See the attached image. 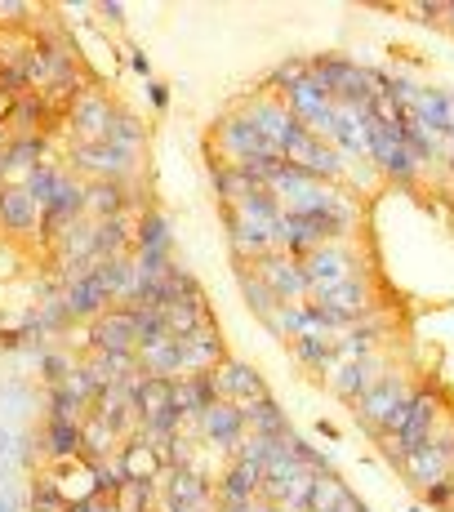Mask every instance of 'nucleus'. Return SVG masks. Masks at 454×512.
I'll return each instance as SVG.
<instances>
[{"label": "nucleus", "instance_id": "1", "mask_svg": "<svg viewBox=\"0 0 454 512\" xmlns=\"http://www.w3.org/2000/svg\"><path fill=\"white\" fill-rule=\"evenodd\" d=\"M410 383L401 379V374H383L379 383H370V388L361 392L352 406H357V419L361 428L379 432V437H388V432L401 428V419H406V406H410Z\"/></svg>", "mask_w": 454, "mask_h": 512}, {"label": "nucleus", "instance_id": "2", "mask_svg": "<svg viewBox=\"0 0 454 512\" xmlns=\"http://www.w3.org/2000/svg\"><path fill=\"white\" fill-rule=\"evenodd\" d=\"M437 415H441V392L437 388H414L401 428L388 432V437H379L383 455H388L392 464H401V459H406L414 446H423V441H428V432L437 428Z\"/></svg>", "mask_w": 454, "mask_h": 512}, {"label": "nucleus", "instance_id": "3", "mask_svg": "<svg viewBox=\"0 0 454 512\" xmlns=\"http://www.w3.org/2000/svg\"><path fill=\"white\" fill-rule=\"evenodd\" d=\"M308 303L321 312L325 321H330L334 330H348L352 321L370 317V308H374V290H370V281H365V277H352V281H339V285H330V290L312 294Z\"/></svg>", "mask_w": 454, "mask_h": 512}, {"label": "nucleus", "instance_id": "4", "mask_svg": "<svg viewBox=\"0 0 454 512\" xmlns=\"http://www.w3.org/2000/svg\"><path fill=\"white\" fill-rule=\"evenodd\" d=\"M299 263H303V277H308L312 294L330 290V285H339V281L361 277V263H357V254H352L343 241H325V245H317V250H312V254H303Z\"/></svg>", "mask_w": 454, "mask_h": 512}, {"label": "nucleus", "instance_id": "5", "mask_svg": "<svg viewBox=\"0 0 454 512\" xmlns=\"http://www.w3.org/2000/svg\"><path fill=\"white\" fill-rule=\"evenodd\" d=\"M365 156H370L388 179H414L423 165V156L406 143V130H388V125H379V121H370V152Z\"/></svg>", "mask_w": 454, "mask_h": 512}, {"label": "nucleus", "instance_id": "6", "mask_svg": "<svg viewBox=\"0 0 454 512\" xmlns=\"http://www.w3.org/2000/svg\"><path fill=\"white\" fill-rule=\"evenodd\" d=\"M254 272L268 281V290H272L281 303H303V299H312V285H308V277H303V263L294 259V254H285V250L263 254V259H254Z\"/></svg>", "mask_w": 454, "mask_h": 512}, {"label": "nucleus", "instance_id": "7", "mask_svg": "<svg viewBox=\"0 0 454 512\" xmlns=\"http://www.w3.org/2000/svg\"><path fill=\"white\" fill-rule=\"evenodd\" d=\"M112 116H116V107L107 103V94H98V90H85L67 103V125H72V134L81 143H107Z\"/></svg>", "mask_w": 454, "mask_h": 512}, {"label": "nucleus", "instance_id": "8", "mask_svg": "<svg viewBox=\"0 0 454 512\" xmlns=\"http://www.w3.org/2000/svg\"><path fill=\"white\" fill-rule=\"evenodd\" d=\"M134 156H125L121 147H112V143H76L72 147V170H81V174H90V179H116V183H125L134 174Z\"/></svg>", "mask_w": 454, "mask_h": 512}, {"label": "nucleus", "instance_id": "9", "mask_svg": "<svg viewBox=\"0 0 454 512\" xmlns=\"http://www.w3.org/2000/svg\"><path fill=\"white\" fill-rule=\"evenodd\" d=\"M214 379V392H219V401H232V406H250V401H263L268 397V383H263V374L254 366H245V361H223V366L210 370Z\"/></svg>", "mask_w": 454, "mask_h": 512}, {"label": "nucleus", "instance_id": "10", "mask_svg": "<svg viewBox=\"0 0 454 512\" xmlns=\"http://www.w3.org/2000/svg\"><path fill=\"white\" fill-rule=\"evenodd\" d=\"M450 455H454V446H441V437L437 432H428V441L423 446H414L406 459H401V472H406V481H414V486H437L441 477H450Z\"/></svg>", "mask_w": 454, "mask_h": 512}, {"label": "nucleus", "instance_id": "11", "mask_svg": "<svg viewBox=\"0 0 454 512\" xmlns=\"http://www.w3.org/2000/svg\"><path fill=\"white\" fill-rule=\"evenodd\" d=\"M330 139L348 156H365L370 152V107L334 103L330 107Z\"/></svg>", "mask_w": 454, "mask_h": 512}, {"label": "nucleus", "instance_id": "12", "mask_svg": "<svg viewBox=\"0 0 454 512\" xmlns=\"http://www.w3.org/2000/svg\"><path fill=\"white\" fill-rule=\"evenodd\" d=\"M219 143H223V152L232 156V165L259 161V156H281L276 147H268L259 139V130L250 125V116H223V121H219ZM281 161H285V156H281Z\"/></svg>", "mask_w": 454, "mask_h": 512}, {"label": "nucleus", "instance_id": "13", "mask_svg": "<svg viewBox=\"0 0 454 512\" xmlns=\"http://www.w3.org/2000/svg\"><path fill=\"white\" fill-rule=\"evenodd\" d=\"M223 339H219V326H201L192 334H179V370L183 379L187 374H205L214 366H223Z\"/></svg>", "mask_w": 454, "mask_h": 512}, {"label": "nucleus", "instance_id": "14", "mask_svg": "<svg viewBox=\"0 0 454 512\" xmlns=\"http://www.w3.org/2000/svg\"><path fill=\"white\" fill-rule=\"evenodd\" d=\"M45 223V205L27 187H0V228L32 236Z\"/></svg>", "mask_w": 454, "mask_h": 512}, {"label": "nucleus", "instance_id": "15", "mask_svg": "<svg viewBox=\"0 0 454 512\" xmlns=\"http://www.w3.org/2000/svg\"><path fill=\"white\" fill-rule=\"evenodd\" d=\"M383 374H388V361L374 352V357H365V361H339V366L330 370V388H334V397L339 401H357L370 383H379Z\"/></svg>", "mask_w": 454, "mask_h": 512}, {"label": "nucleus", "instance_id": "16", "mask_svg": "<svg viewBox=\"0 0 454 512\" xmlns=\"http://www.w3.org/2000/svg\"><path fill=\"white\" fill-rule=\"evenodd\" d=\"M94 352H134L138 348V326L130 308H107L90 330Z\"/></svg>", "mask_w": 454, "mask_h": 512}, {"label": "nucleus", "instance_id": "17", "mask_svg": "<svg viewBox=\"0 0 454 512\" xmlns=\"http://www.w3.org/2000/svg\"><path fill=\"white\" fill-rule=\"evenodd\" d=\"M196 423H201V437L219 450H236L245 437V415H241V406H232V401H214Z\"/></svg>", "mask_w": 454, "mask_h": 512}, {"label": "nucleus", "instance_id": "18", "mask_svg": "<svg viewBox=\"0 0 454 512\" xmlns=\"http://www.w3.org/2000/svg\"><path fill=\"white\" fill-rule=\"evenodd\" d=\"M90 272L98 277V285H103V294L112 303H125V308L138 303V272H134L130 254H121V259H98Z\"/></svg>", "mask_w": 454, "mask_h": 512}, {"label": "nucleus", "instance_id": "19", "mask_svg": "<svg viewBox=\"0 0 454 512\" xmlns=\"http://www.w3.org/2000/svg\"><path fill=\"white\" fill-rule=\"evenodd\" d=\"M303 472H312V468H303L299 459L290 455V446H285V441H281V446L272 450V459H268V464H263V477H259V495L268 499V504H281V499H285V490H290L294 481L303 477Z\"/></svg>", "mask_w": 454, "mask_h": 512}, {"label": "nucleus", "instance_id": "20", "mask_svg": "<svg viewBox=\"0 0 454 512\" xmlns=\"http://www.w3.org/2000/svg\"><path fill=\"white\" fill-rule=\"evenodd\" d=\"M165 504L210 512V477L196 468H165Z\"/></svg>", "mask_w": 454, "mask_h": 512}, {"label": "nucleus", "instance_id": "21", "mask_svg": "<svg viewBox=\"0 0 454 512\" xmlns=\"http://www.w3.org/2000/svg\"><path fill=\"white\" fill-rule=\"evenodd\" d=\"M245 116H250V125L259 130V139L268 143V147H276V152H281L285 139H290V130L299 125V121L290 116V107L281 103V98H263V103H254Z\"/></svg>", "mask_w": 454, "mask_h": 512}, {"label": "nucleus", "instance_id": "22", "mask_svg": "<svg viewBox=\"0 0 454 512\" xmlns=\"http://www.w3.org/2000/svg\"><path fill=\"white\" fill-rule=\"evenodd\" d=\"M130 187L116 183V179H98V183H85V214H94V223L103 219H121L130 210Z\"/></svg>", "mask_w": 454, "mask_h": 512}, {"label": "nucleus", "instance_id": "23", "mask_svg": "<svg viewBox=\"0 0 454 512\" xmlns=\"http://www.w3.org/2000/svg\"><path fill=\"white\" fill-rule=\"evenodd\" d=\"M227 236H232L236 259H245V263H254V259H263V254L276 250V232L241 219V214H227Z\"/></svg>", "mask_w": 454, "mask_h": 512}, {"label": "nucleus", "instance_id": "24", "mask_svg": "<svg viewBox=\"0 0 454 512\" xmlns=\"http://www.w3.org/2000/svg\"><path fill=\"white\" fill-rule=\"evenodd\" d=\"M134 357H138V370H143V374H156V379H183V370H179V339H174V334L152 339V343H138Z\"/></svg>", "mask_w": 454, "mask_h": 512}, {"label": "nucleus", "instance_id": "25", "mask_svg": "<svg viewBox=\"0 0 454 512\" xmlns=\"http://www.w3.org/2000/svg\"><path fill=\"white\" fill-rule=\"evenodd\" d=\"M406 116L423 121L428 130H437V134H450L454 130V94L450 90H428V85H423Z\"/></svg>", "mask_w": 454, "mask_h": 512}, {"label": "nucleus", "instance_id": "26", "mask_svg": "<svg viewBox=\"0 0 454 512\" xmlns=\"http://www.w3.org/2000/svg\"><path fill=\"white\" fill-rule=\"evenodd\" d=\"M67 308H72V317L81 321V317H90V321H98L107 308H112V299L103 294V285H98V277L94 272H85V277H76V281H67Z\"/></svg>", "mask_w": 454, "mask_h": 512}, {"label": "nucleus", "instance_id": "27", "mask_svg": "<svg viewBox=\"0 0 454 512\" xmlns=\"http://www.w3.org/2000/svg\"><path fill=\"white\" fill-rule=\"evenodd\" d=\"M81 423H67V419H49L45 423L41 450L49 455V464H72V459H81Z\"/></svg>", "mask_w": 454, "mask_h": 512}, {"label": "nucleus", "instance_id": "28", "mask_svg": "<svg viewBox=\"0 0 454 512\" xmlns=\"http://www.w3.org/2000/svg\"><path fill=\"white\" fill-rule=\"evenodd\" d=\"M116 459H121V468H125V477H130V481H156V472H165L161 455H156V450L147 446L143 437L121 441V450H116Z\"/></svg>", "mask_w": 454, "mask_h": 512}, {"label": "nucleus", "instance_id": "29", "mask_svg": "<svg viewBox=\"0 0 454 512\" xmlns=\"http://www.w3.org/2000/svg\"><path fill=\"white\" fill-rule=\"evenodd\" d=\"M241 415H245V432H259V437H276V441H281L285 432H294V428H290V419H285V410L276 406L272 397L241 406Z\"/></svg>", "mask_w": 454, "mask_h": 512}, {"label": "nucleus", "instance_id": "30", "mask_svg": "<svg viewBox=\"0 0 454 512\" xmlns=\"http://www.w3.org/2000/svg\"><path fill=\"white\" fill-rule=\"evenodd\" d=\"M130 245H134V223H130V214L94 223V254H98V259H121Z\"/></svg>", "mask_w": 454, "mask_h": 512}, {"label": "nucleus", "instance_id": "31", "mask_svg": "<svg viewBox=\"0 0 454 512\" xmlns=\"http://www.w3.org/2000/svg\"><path fill=\"white\" fill-rule=\"evenodd\" d=\"M116 441H121V428H112L107 419H98V415H85L81 423V459H107V455H116Z\"/></svg>", "mask_w": 454, "mask_h": 512}, {"label": "nucleus", "instance_id": "32", "mask_svg": "<svg viewBox=\"0 0 454 512\" xmlns=\"http://www.w3.org/2000/svg\"><path fill=\"white\" fill-rule=\"evenodd\" d=\"M259 477H263V468L241 464V459H236V464L223 472V481H219L223 504H250V499H259Z\"/></svg>", "mask_w": 454, "mask_h": 512}, {"label": "nucleus", "instance_id": "33", "mask_svg": "<svg viewBox=\"0 0 454 512\" xmlns=\"http://www.w3.org/2000/svg\"><path fill=\"white\" fill-rule=\"evenodd\" d=\"M49 98L45 94H23L14 98V107H9V125H14V139H23V134H41V125L49 121Z\"/></svg>", "mask_w": 454, "mask_h": 512}, {"label": "nucleus", "instance_id": "34", "mask_svg": "<svg viewBox=\"0 0 454 512\" xmlns=\"http://www.w3.org/2000/svg\"><path fill=\"white\" fill-rule=\"evenodd\" d=\"M236 281H241V294H245V303H250V312H259L263 321H272V312L281 308V299L268 290V281L254 272V263H245L241 259V268H236Z\"/></svg>", "mask_w": 454, "mask_h": 512}, {"label": "nucleus", "instance_id": "35", "mask_svg": "<svg viewBox=\"0 0 454 512\" xmlns=\"http://www.w3.org/2000/svg\"><path fill=\"white\" fill-rule=\"evenodd\" d=\"M259 187L263 183H254L250 174L236 170V165H227V170H223V165H214V192H219V201L227 205V210H236L241 201H250Z\"/></svg>", "mask_w": 454, "mask_h": 512}, {"label": "nucleus", "instance_id": "36", "mask_svg": "<svg viewBox=\"0 0 454 512\" xmlns=\"http://www.w3.org/2000/svg\"><path fill=\"white\" fill-rule=\"evenodd\" d=\"M107 143L121 147L125 156H134V161H138V152H143L147 134H143V125H138L130 112H116V116H112V130H107Z\"/></svg>", "mask_w": 454, "mask_h": 512}, {"label": "nucleus", "instance_id": "37", "mask_svg": "<svg viewBox=\"0 0 454 512\" xmlns=\"http://www.w3.org/2000/svg\"><path fill=\"white\" fill-rule=\"evenodd\" d=\"M134 245L138 250H165L170 254V219L156 214V210H147L143 219H138V228H134Z\"/></svg>", "mask_w": 454, "mask_h": 512}, {"label": "nucleus", "instance_id": "38", "mask_svg": "<svg viewBox=\"0 0 454 512\" xmlns=\"http://www.w3.org/2000/svg\"><path fill=\"white\" fill-rule=\"evenodd\" d=\"M165 326H170V334L179 339V334L214 326V321H210V312H205V303H170V308H165Z\"/></svg>", "mask_w": 454, "mask_h": 512}, {"label": "nucleus", "instance_id": "39", "mask_svg": "<svg viewBox=\"0 0 454 512\" xmlns=\"http://www.w3.org/2000/svg\"><path fill=\"white\" fill-rule=\"evenodd\" d=\"M343 495H348V486H343L334 472H317L312 477V499H308V512H339Z\"/></svg>", "mask_w": 454, "mask_h": 512}, {"label": "nucleus", "instance_id": "40", "mask_svg": "<svg viewBox=\"0 0 454 512\" xmlns=\"http://www.w3.org/2000/svg\"><path fill=\"white\" fill-rule=\"evenodd\" d=\"M32 49H36L32 36H23V32H0V72H5V67H23L27 58H32Z\"/></svg>", "mask_w": 454, "mask_h": 512}, {"label": "nucleus", "instance_id": "41", "mask_svg": "<svg viewBox=\"0 0 454 512\" xmlns=\"http://www.w3.org/2000/svg\"><path fill=\"white\" fill-rule=\"evenodd\" d=\"M152 499H156V481H125L121 495H116V504H121L125 512H156Z\"/></svg>", "mask_w": 454, "mask_h": 512}, {"label": "nucleus", "instance_id": "42", "mask_svg": "<svg viewBox=\"0 0 454 512\" xmlns=\"http://www.w3.org/2000/svg\"><path fill=\"white\" fill-rule=\"evenodd\" d=\"M94 477H98V495H121V486L130 477H125V468H121V459L116 455H107V459H94Z\"/></svg>", "mask_w": 454, "mask_h": 512}, {"label": "nucleus", "instance_id": "43", "mask_svg": "<svg viewBox=\"0 0 454 512\" xmlns=\"http://www.w3.org/2000/svg\"><path fill=\"white\" fill-rule=\"evenodd\" d=\"M9 152H14L18 161H27L32 170H41L49 161V139L45 134H23V139H9Z\"/></svg>", "mask_w": 454, "mask_h": 512}, {"label": "nucleus", "instance_id": "44", "mask_svg": "<svg viewBox=\"0 0 454 512\" xmlns=\"http://www.w3.org/2000/svg\"><path fill=\"white\" fill-rule=\"evenodd\" d=\"M294 357H299V361H303V366H312V370H325V374H330V370H334V348H330V343L294 339Z\"/></svg>", "mask_w": 454, "mask_h": 512}, {"label": "nucleus", "instance_id": "45", "mask_svg": "<svg viewBox=\"0 0 454 512\" xmlns=\"http://www.w3.org/2000/svg\"><path fill=\"white\" fill-rule=\"evenodd\" d=\"M63 179H67L63 170H54V165H41V170H36L32 179H27V192H32L41 205H49V201H54V192L63 187Z\"/></svg>", "mask_w": 454, "mask_h": 512}, {"label": "nucleus", "instance_id": "46", "mask_svg": "<svg viewBox=\"0 0 454 512\" xmlns=\"http://www.w3.org/2000/svg\"><path fill=\"white\" fill-rule=\"evenodd\" d=\"M308 63H312V58H285V63L268 76V85H272L276 94H281V90H290V85L308 81Z\"/></svg>", "mask_w": 454, "mask_h": 512}, {"label": "nucleus", "instance_id": "47", "mask_svg": "<svg viewBox=\"0 0 454 512\" xmlns=\"http://www.w3.org/2000/svg\"><path fill=\"white\" fill-rule=\"evenodd\" d=\"M49 419H67V423H81L85 406L72 397L67 388H49Z\"/></svg>", "mask_w": 454, "mask_h": 512}, {"label": "nucleus", "instance_id": "48", "mask_svg": "<svg viewBox=\"0 0 454 512\" xmlns=\"http://www.w3.org/2000/svg\"><path fill=\"white\" fill-rule=\"evenodd\" d=\"M32 512H67L63 495H58V486L49 477L36 481V495H32Z\"/></svg>", "mask_w": 454, "mask_h": 512}, {"label": "nucleus", "instance_id": "49", "mask_svg": "<svg viewBox=\"0 0 454 512\" xmlns=\"http://www.w3.org/2000/svg\"><path fill=\"white\" fill-rule=\"evenodd\" d=\"M312 477H317V472H303V477L294 481L290 490H285V499H281V508H285V512H308V499H312Z\"/></svg>", "mask_w": 454, "mask_h": 512}, {"label": "nucleus", "instance_id": "50", "mask_svg": "<svg viewBox=\"0 0 454 512\" xmlns=\"http://www.w3.org/2000/svg\"><path fill=\"white\" fill-rule=\"evenodd\" d=\"M72 370H76V366L63 357V352H45L41 374H45V383H49V388H63V383H67V374H72Z\"/></svg>", "mask_w": 454, "mask_h": 512}, {"label": "nucleus", "instance_id": "51", "mask_svg": "<svg viewBox=\"0 0 454 512\" xmlns=\"http://www.w3.org/2000/svg\"><path fill=\"white\" fill-rule=\"evenodd\" d=\"M32 14H36V5H27V0H0V32H9V23L23 27Z\"/></svg>", "mask_w": 454, "mask_h": 512}, {"label": "nucleus", "instance_id": "52", "mask_svg": "<svg viewBox=\"0 0 454 512\" xmlns=\"http://www.w3.org/2000/svg\"><path fill=\"white\" fill-rule=\"evenodd\" d=\"M423 495H428V504H437V508L454 504V477H441L437 486H428V490H423Z\"/></svg>", "mask_w": 454, "mask_h": 512}, {"label": "nucleus", "instance_id": "53", "mask_svg": "<svg viewBox=\"0 0 454 512\" xmlns=\"http://www.w3.org/2000/svg\"><path fill=\"white\" fill-rule=\"evenodd\" d=\"M0 512H18V495H14V486L0 490Z\"/></svg>", "mask_w": 454, "mask_h": 512}, {"label": "nucleus", "instance_id": "54", "mask_svg": "<svg viewBox=\"0 0 454 512\" xmlns=\"http://www.w3.org/2000/svg\"><path fill=\"white\" fill-rule=\"evenodd\" d=\"M147 94H152V103H156V107H165V103H170V90H165L161 81H152V90H147Z\"/></svg>", "mask_w": 454, "mask_h": 512}, {"label": "nucleus", "instance_id": "55", "mask_svg": "<svg viewBox=\"0 0 454 512\" xmlns=\"http://www.w3.org/2000/svg\"><path fill=\"white\" fill-rule=\"evenodd\" d=\"M98 9H103V18H112V23H121V14H125L121 5H98Z\"/></svg>", "mask_w": 454, "mask_h": 512}, {"label": "nucleus", "instance_id": "56", "mask_svg": "<svg viewBox=\"0 0 454 512\" xmlns=\"http://www.w3.org/2000/svg\"><path fill=\"white\" fill-rule=\"evenodd\" d=\"M223 512H259V499H250V504H227Z\"/></svg>", "mask_w": 454, "mask_h": 512}, {"label": "nucleus", "instance_id": "57", "mask_svg": "<svg viewBox=\"0 0 454 512\" xmlns=\"http://www.w3.org/2000/svg\"><path fill=\"white\" fill-rule=\"evenodd\" d=\"M9 107H14V103H9V98L0 94V125H9Z\"/></svg>", "mask_w": 454, "mask_h": 512}, {"label": "nucleus", "instance_id": "58", "mask_svg": "<svg viewBox=\"0 0 454 512\" xmlns=\"http://www.w3.org/2000/svg\"><path fill=\"white\" fill-rule=\"evenodd\" d=\"M441 23H446L450 32H454V0H446V18H441Z\"/></svg>", "mask_w": 454, "mask_h": 512}, {"label": "nucleus", "instance_id": "59", "mask_svg": "<svg viewBox=\"0 0 454 512\" xmlns=\"http://www.w3.org/2000/svg\"><path fill=\"white\" fill-rule=\"evenodd\" d=\"M259 512H285L281 504H259Z\"/></svg>", "mask_w": 454, "mask_h": 512}, {"label": "nucleus", "instance_id": "60", "mask_svg": "<svg viewBox=\"0 0 454 512\" xmlns=\"http://www.w3.org/2000/svg\"><path fill=\"white\" fill-rule=\"evenodd\" d=\"M165 512H196V508H179V504H165Z\"/></svg>", "mask_w": 454, "mask_h": 512}, {"label": "nucleus", "instance_id": "61", "mask_svg": "<svg viewBox=\"0 0 454 512\" xmlns=\"http://www.w3.org/2000/svg\"><path fill=\"white\" fill-rule=\"evenodd\" d=\"M450 477H454V468H450Z\"/></svg>", "mask_w": 454, "mask_h": 512}]
</instances>
